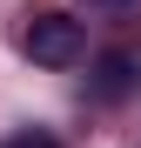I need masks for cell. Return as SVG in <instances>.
I'll use <instances>...</instances> for the list:
<instances>
[{
	"label": "cell",
	"mask_w": 141,
	"mask_h": 148,
	"mask_svg": "<svg viewBox=\"0 0 141 148\" xmlns=\"http://www.w3.org/2000/svg\"><path fill=\"white\" fill-rule=\"evenodd\" d=\"M20 47H27V61H40V67H74L87 54V34H81L74 14H27Z\"/></svg>",
	"instance_id": "obj_1"
},
{
	"label": "cell",
	"mask_w": 141,
	"mask_h": 148,
	"mask_svg": "<svg viewBox=\"0 0 141 148\" xmlns=\"http://www.w3.org/2000/svg\"><path fill=\"white\" fill-rule=\"evenodd\" d=\"M134 81H141V61L128 54V47H114V54H101V61H94V81H87V88L101 94V101H121Z\"/></svg>",
	"instance_id": "obj_2"
},
{
	"label": "cell",
	"mask_w": 141,
	"mask_h": 148,
	"mask_svg": "<svg viewBox=\"0 0 141 148\" xmlns=\"http://www.w3.org/2000/svg\"><path fill=\"white\" fill-rule=\"evenodd\" d=\"M0 148H61V135L54 128H20V135H7Z\"/></svg>",
	"instance_id": "obj_3"
},
{
	"label": "cell",
	"mask_w": 141,
	"mask_h": 148,
	"mask_svg": "<svg viewBox=\"0 0 141 148\" xmlns=\"http://www.w3.org/2000/svg\"><path fill=\"white\" fill-rule=\"evenodd\" d=\"M87 7H101V14H134L141 0H87Z\"/></svg>",
	"instance_id": "obj_4"
}]
</instances>
